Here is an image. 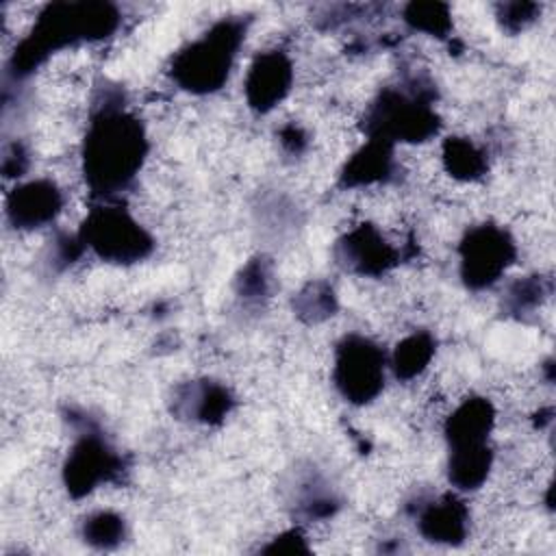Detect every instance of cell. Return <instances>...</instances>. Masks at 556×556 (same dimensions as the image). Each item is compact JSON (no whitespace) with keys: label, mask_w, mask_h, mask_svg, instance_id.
I'll return each mask as SVG.
<instances>
[{"label":"cell","mask_w":556,"mask_h":556,"mask_svg":"<svg viewBox=\"0 0 556 556\" xmlns=\"http://www.w3.org/2000/svg\"><path fill=\"white\" fill-rule=\"evenodd\" d=\"M148 154V139L141 122L122 104H100L93 113L85 146L83 172L96 195H113L128 187L139 174Z\"/></svg>","instance_id":"6da1fadb"},{"label":"cell","mask_w":556,"mask_h":556,"mask_svg":"<svg viewBox=\"0 0 556 556\" xmlns=\"http://www.w3.org/2000/svg\"><path fill=\"white\" fill-rule=\"evenodd\" d=\"M119 24V13L106 2H56L43 9L33 33L17 46L11 67L15 76L30 74L50 52L109 37Z\"/></svg>","instance_id":"7a4b0ae2"},{"label":"cell","mask_w":556,"mask_h":556,"mask_svg":"<svg viewBox=\"0 0 556 556\" xmlns=\"http://www.w3.org/2000/svg\"><path fill=\"white\" fill-rule=\"evenodd\" d=\"M245 28V20L241 17L215 22L202 37L174 54L169 65L174 83L198 96L222 89L230 76Z\"/></svg>","instance_id":"3957f363"},{"label":"cell","mask_w":556,"mask_h":556,"mask_svg":"<svg viewBox=\"0 0 556 556\" xmlns=\"http://www.w3.org/2000/svg\"><path fill=\"white\" fill-rule=\"evenodd\" d=\"M439 115L424 87H387L365 113L367 137L389 146L426 141L439 132Z\"/></svg>","instance_id":"277c9868"},{"label":"cell","mask_w":556,"mask_h":556,"mask_svg":"<svg viewBox=\"0 0 556 556\" xmlns=\"http://www.w3.org/2000/svg\"><path fill=\"white\" fill-rule=\"evenodd\" d=\"M80 243L109 263H137L154 250L150 232L122 206H96L78 235Z\"/></svg>","instance_id":"5b68a950"},{"label":"cell","mask_w":556,"mask_h":556,"mask_svg":"<svg viewBox=\"0 0 556 556\" xmlns=\"http://www.w3.org/2000/svg\"><path fill=\"white\" fill-rule=\"evenodd\" d=\"M387 367V354L376 341L363 334H345L334 348L332 382L343 400L365 406L380 395Z\"/></svg>","instance_id":"8992f818"},{"label":"cell","mask_w":556,"mask_h":556,"mask_svg":"<svg viewBox=\"0 0 556 556\" xmlns=\"http://www.w3.org/2000/svg\"><path fill=\"white\" fill-rule=\"evenodd\" d=\"M515 256L517 245L504 228L495 224L473 226L458 245L460 278L469 289H489L506 274Z\"/></svg>","instance_id":"52a82bcc"},{"label":"cell","mask_w":556,"mask_h":556,"mask_svg":"<svg viewBox=\"0 0 556 556\" xmlns=\"http://www.w3.org/2000/svg\"><path fill=\"white\" fill-rule=\"evenodd\" d=\"M117 471L119 456L115 450L98 432H83L67 454L63 482L72 497H85Z\"/></svg>","instance_id":"ba28073f"},{"label":"cell","mask_w":556,"mask_h":556,"mask_svg":"<svg viewBox=\"0 0 556 556\" xmlns=\"http://www.w3.org/2000/svg\"><path fill=\"white\" fill-rule=\"evenodd\" d=\"M337 263L356 276H382L397 265L400 252L374 224H358L334 245Z\"/></svg>","instance_id":"9c48e42d"},{"label":"cell","mask_w":556,"mask_h":556,"mask_svg":"<svg viewBox=\"0 0 556 556\" xmlns=\"http://www.w3.org/2000/svg\"><path fill=\"white\" fill-rule=\"evenodd\" d=\"M291 83L293 65L285 52L267 50L256 54V59L248 67L243 83L248 106L256 113H269L287 98V93L291 91Z\"/></svg>","instance_id":"30bf717a"},{"label":"cell","mask_w":556,"mask_h":556,"mask_svg":"<svg viewBox=\"0 0 556 556\" xmlns=\"http://www.w3.org/2000/svg\"><path fill=\"white\" fill-rule=\"evenodd\" d=\"M61 211L63 193L48 178L22 182L7 195V217L17 230H35L48 226Z\"/></svg>","instance_id":"8fae6325"},{"label":"cell","mask_w":556,"mask_h":556,"mask_svg":"<svg viewBox=\"0 0 556 556\" xmlns=\"http://www.w3.org/2000/svg\"><path fill=\"white\" fill-rule=\"evenodd\" d=\"M417 528L426 541L458 545L469 532V508L454 493H445L419 508Z\"/></svg>","instance_id":"7c38bea8"},{"label":"cell","mask_w":556,"mask_h":556,"mask_svg":"<svg viewBox=\"0 0 556 556\" xmlns=\"http://www.w3.org/2000/svg\"><path fill=\"white\" fill-rule=\"evenodd\" d=\"M232 406L226 387L213 380L180 384L174 393V413L200 424H219Z\"/></svg>","instance_id":"4fadbf2b"},{"label":"cell","mask_w":556,"mask_h":556,"mask_svg":"<svg viewBox=\"0 0 556 556\" xmlns=\"http://www.w3.org/2000/svg\"><path fill=\"white\" fill-rule=\"evenodd\" d=\"M495 424V408L486 397L463 400L445 421L447 447H471L489 443Z\"/></svg>","instance_id":"5bb4252c"},{"label":"cell","mask_w":556,"mask_h":556,"mask_svg":"<svg viewBox=\"0 0 556 556\" xmlns=\"http://www.w3.org/2000/svg\"><path fill=\"white\" fill-rule=\"evenodd\" d=\"M393 174V146L367 139V143L352 154L341 172L343 187H369L389 180Z\"/></svg>","instance_id":"9a60e30c"},{"label":"cell","mask_w":556,"mask_h":556,"mask_svg":"<svg viewBox=\"0 0 556 556\" xmlns=\"http://www.w3.org/2000/svg\"><path fill=\"white\" fill-rule=\"evenodd\" d=\"M493 452L489 443L471 447H450L447 454V478L458 491L480 489L491 471Z\"/></svg>","instance_id":"2e32d148"},{"label":"cell","mask_w":556,"mask_h":556,"mask_svg":"<svg viewBox=\"0 0 556 556\" xmlns=\"http://www.w3.org/2000/svg\"><path fill=\"white\" fill-rule=\"evenodd\" d=\"M434 350H437V341L430 332L426 330L410 332L402 341H397L389 358V367L397 380H413L426 371V367L434 356Z\"/></svg>","instance_id":"e0dca14e"},{"label":"cell","mask_w":556,"mask_h":556,"mask_svg":"<svg viewBox=\"0 0 556 556\" xmlns=\"http://www.w3.org/2000/svg\"><path fill=\"white\" fill-rule=\"evenodd\" d=\"M441 161L445 172L463 182L480 180L486 174V154L465 137H450L443 141Z\"/></svg>","instance_id":"ac0fdd59"},{"label":"cell","mask_w":556,"mask_h":556,"mask_svg":"<svg viewBox=\"0 0 556 556\" xmlns=\"http://www.w3.org/2000/svg\"><path fill=\"white\" fill-rule=\"evenodd\" d=\"M126 536L124 517L113 510H96L83 521V539L98 549H113Z\"/></svg>","instance_id":"d6986e66"},{"label":"cell","mask_w":556,"mask_h":556,"mask_svg":"<svg viewBox=\"0 0 556 556\" xmlns=\"http://www.w3.org/2000/svg\"><path fill=\"white\" fill-rule=\"evenodd\" d=\"M293 308L298 313V317H302L304 321L308 324H315V321H324L328 317L334 315L337 311V298H334V291L328 282H311L306 285L298 295H295V302H293Z\"/></svg>","instance_id":"ffe728a7"},{"label":"cell","mask_w":556,"mask_h":556,"mask_svg":"<svg viewBox=\"0 0 556 556\" xmlns=\"http://www.w3.org/2000/svg\"><path fill=\"white\" fill-rule=\"evenodd\" d=\"M404 20L413 30H421L432 37H445L452 30L450 7L441 2H410L404 9Z\"/></svg>","instance_id":"44dd1931"},{"label":"cell","mask_w":556,"mask_h":556,"mask_svg":"<svg viewBox=\"0 0 556 556\" xmlns=\"http://www.w3.org/2000/svg\"><path fill=\"white\" fill-rule=\"evenodd\" d=\"M545 287H543V280L539 276H532V278H523V280H517L508 293H506V306L513 311V313H530L534 311L536 306H541L543 302V295H545Z\"/></svg>","instance_id":"7402d4cb"},{"label":"cell","mask_w":556,"mask_h":556,"mask_svg":"<svg viewBox=\"0 0 556 556\" xmlns=\"http://www.w3.org/2000/svg\"><path fill=\"white\" fill-rule=\"evenodd\" d=\"M539 11L541 7L534 2H504L497 7V20L504 30L515 35L530 26L536 20Z\"/></svg>","instance_id":"603a6c76"},{"label":"cell","mask_w":556,"mask_h":556,"mask_svg":"<svg viewBox=\"0 0 556 556\" xmlns=\"http://www.w3.org/2000/svg\"><path fill=\"white\" fill-rule=\"evenodd\" d=\"M267 282H269V276H267L265 263L252 261L239 278V293L245 298H258V295L263 298L267 293Z\"/></svg>","instance_id":"cb8c5ba5"},{"label":"cell","mask_w":556,"mask_h":556,"mask_svg":"<svg viewBox=\"0 0 556 556\" xmlns=\"http://www.w3.org/2000/svg\"><path fill=\"white\" fill-rule=\"evenodd\" d=\"M28 165L26 152L20 143H13L7 152H4V161H2V169L7 176H22L24 169Z\"/></svg>","instance_id":"d4e9b609"},{"label":"cell","mask_w":556,"mask_h":556,"mask_svg":"<svg viewBox=\"0 0 556 556\" xmlns=\"http://www.w3.org/2000/svg\"><path fill=\"white\" fill-rule=\"evenodd\" d=\"M306 543L304 536L298 530H289L282 532L280 536H276V541L271 545L265 547V552H306Z\"/></svg>","instance_id":"484cf974"},{"label":"cell","mask_w":556,"mask_h":556,"mask_svg":"<svg viewBox=\"0 0 556 556\" xmlns=\"http://www.w3.org/2000/svg\"><path fill=\"white\" fill-rule=\"evenodd\" d=\"M280 141H282V146H285L287 150L300 152L302 146H304V132H302L300 126L291 124V126H287V128L280 130Z\"/></svg>","instance_id":"4316f807"}]
</instances>
